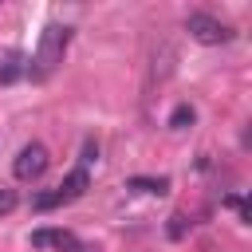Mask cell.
<instances>
[{"mask_svg":"<svg viewBox=\"0 0 252 252\" xmlns=\"http://www.w3.org/2000/svg\"><path fill=\"white\" fill-rule=\"evenodd\" d=\"M165 232H169L173 240H181V236H185V217H181V213H173V217H169V228H165Z\"/></svg>","mask_w":252,"mask_h":252,"instance_id":"8fae6325","label":"cell"},{"mask_svg":"<svg viewBox=\"0 0 252 252\" xmlns=\"http://www.w3.org/2000/svg\"><path fill=\"white\" fill-rule=\"evenodd\" d=\"M59 205H67V197H63L59 185H55V189H43V193L32 197V209H35V213H47V209H59Z\"/></svg>","mask_w":252,"mask_h":252,"instance_id":"ba28073f","label":"cell"},{"mask_svg":"<svg viewBox=\"0 0 252 252\" xmlns=\"http://www.w3.org/2000/svg\"><path fill=\"white\" fill-rule=\"evenodd\" d=\"M24 75V55L20 51H4V59H0V83H16Z\"/></svg>","mask_w":252,"mask_h":252,"instance_id":"8992f818","label":"cell"},{"mask_svg":"<svg viewBox=\"0 0 252 252\" xmlns=\"http://www.w3.org/2000/svg\"><path fill=\"white\" fill-rule=\"evenodd\" d=\"M47 165H51V154H47V146H43V142H28V146L16 154V161H12V173H16V181H39V177L47 173Z\"/></svg>","mask_w":252,"mask_h":252,"instance_id":"3957f363","label":"cell"},{"mask_svg":"<svg viewBox=\"0 0 252 252\" xmlns=\"http://www.w3.org/2000/svg\"><path fill=\"white\" fill-rule=\"evenodd\" d=\"M16 205H20V197H16V189H4V185H0V217H8V213H12Z\"/></svg>","mask_w":252,"mask_h":252,"instance_id":"30bf717a","label":"cell"},{"mask_svg":"<svg viewBox=\"0 0 252 252\" xmlns=\"http://www.w3.org/2000/svg\"><path fill=\"white\" fill-rule=\"evenodd\" d=\"M94 158H98V146H94V142H87V146H83V169H87Z\"/></svg>","mask_w":252,"mask_h":252,"instance_id":"7c38bea8","label":"cell"},{"mask_svg":"<svg viewBox=\"0 0 252 252\" xmlns=\"http://www.w3.org/2000/svg\"><path fill=\"white\" fill-rule=\"evenodd\" d=\"M193 122H197V110H193L189 102H177L173 114H169V130H189Z\"/></svg>","mask_w":252,"mask_h":252,"instance_id":"9c48e42d","label":"cell"},{"mask_svg":"<svg viewBox=\"0 0 252 252\" xmlns=\"http://www.w3.org/2000/svg\"><path fill=\"white\" fill-rule=\"evenodd\" d=\"M67 252H91V248H87V244H79V240H75V244H71V248H67Z\"/></svg>","mask_w":252,"mask_h":252,"instance_id":"4fadbf2b","label":"cell"},{"mask_svg":"<svg viewBox=\"0 0 252 252\" xmlns=\"http://www.w3.org/2000/svg\"><path fill=\"white\" fill-rule=\"evenodd\" d=\"M185 32L197 39V43H205V47H217V43H228L236 32L224 24V20H217L213 12H189L185 16Z\"/></svg>","mask_w":252,"mask_h":252,"instance_id":"7a4b0ae2","label":"cell"},{"mask_svg":"<svg viewBox=\"0 0 252 252\" xmlns=\"http://www.w3.org/2000/svg\"><path fill=\"white\" fill-rule=\"evenodd\" d=\"M87 185H91V173H87L83 165H75V169L63 177V185H59V189H63V197H67V201H75V197H83V193H87Z\"/></svg>","mask_w":252,"mask_h":252,"instance_id":"5b68a950","label":"cell"},{"mask_svg":"<svg viewBox=\"0 0 252 252\" xmlns=\"http://www.w3.org/2000/svg\"><path fill=\"white\" fill-rule=\"evenodd\" d=\"M67 43H71V28H67V24H47L43 35H39V47H35V55H32V63L24 67V75H32L35 83L51 79V71L63 63Z\"/></svg>","mask_w":252,"mask_h":252,"instance_id":"6da1fadb","label":"cell"},{"mask_svg":"<svg viewBox=\"0 0 252 252\" xmlns=\"http://www.w3.org/2000/svg\"><path fill=\"white\" fill-rule=\"evenodd\" d=\"M126 189H138V193H154V197H161V193L169 189V177H130Z\"/></svg>","mask_w":252,"mask_h":252,"instance_id":"52a82bcc","label":"cell"},{"mask_svg":"<svg viewBox=\"0 0 252 252\" xmlns=\"http://www.w3.org/2000/svg\"><path fill=\"white\" fill-rule=\"evenodd\" d=\"M75 236L67 228H35L32 232V248H71Z\"/></svg>","mask_w":252,"mask_h":252,"instance_id":"277c9868","label":"cell"}]
</instances>
